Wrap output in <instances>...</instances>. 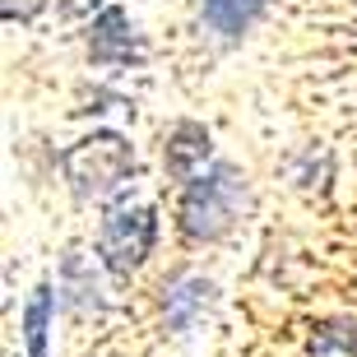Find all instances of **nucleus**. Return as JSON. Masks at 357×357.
Instances as JSON below:
<instances>
[{
	"label": "nucleus",
	"instance_id": "nucleus-5",
	"mask_svg": "<svg viewBox=\"0 0 357 357\" xmlns=\"http://www.w3.org/2000/svg\"><path fill=\"white\" fill-rule=\"evenodd\" d=\"M89 61L93 66H139L144 61V42L135 33L130 14L121 5H107L89 28Z\"/></svg>",
	"mask_w": 357,
	"mask_h": 357
},
{
	"label": "nucleus",
	"instance_id": "nucleus-3",
	"mask_svg": "<svg viewBox=\"0 0 357 357\" xmlns=\"http://www.w3.org/2000/svg\"><path fill=\"white\" fill-rule=\"evenodd\" d=\"M153 237H158V218H153V209H149V204L121 199V204L107 209L102 227H98V260H102L107 274L130 278L135 269L149 260Z\"/></svg>",
	"mask_w": 357,
	"mask_h": 357
},
{
	"label": "nucleus",
	"instance_id": "nucleus-1",
	"mask_svg": "<svg viewBox=\"0 0 357 357\" xmlns=\"http://www.w3.org/2000/svg\"><path fill=\"white\" fill-rule=\"evenodd\" d=\"M251 209V181L232 162H209V172H199L195 181L181 190V223L185 241H218L246 218Z\"/></svg>",
	"mask_w": 357,
	"mask_h": 357
},
{
	"label": "nucleus",
	"instance_id": "nucleus-13",
	"mask_svg": "<svg viewBox=\"0 0 357 357\" xmlns=\"http://www.w3.org/2000/svg\"><path fill=\"white\" fill-rule=\"evenodd\" d=\"M10 357H14V353H10Z\"/></svg>",
	"mask_w": 357,
	"mask_h": 357
},
{
	"label": "nucleus",
	"instance_id": "nucleus-7",
	"mask_svg": "<svg viewBox=\"0 0 357 357\" xmlns=\"http://www.w3.org/2000/svg\"><path fill=\"white\" fill-rule=\"evenodd\" d=\"M213 153V135L199 126V121H176L172 130H167V139H162V162H167V176H176V181H195L199 172H209L204 162H209Z\"/></svg>",
	"mask_w": 357,
	"mask_h": 357
},
{
	"label": "nucleus",
	"instance_id": "nucleus-12",
	"mask_svg": "<svg viewBox=\"0 0 357 357\" xmlns=\"http://www.w3.org/2000/svg\"><path fill=\"white\" fill-rule=\"evenodd\" d=\"M93 5H102V0H61V14L79 19V14H93Z\"/></svg>",
	"mask_w": 357,
	"mask_h": 357
},
{
	"label": "nucleus",
	"instance_id": "nucleus-6",
	"mask_svg": "<svg viewBox=\"0 0 357 357\" xmlns=\"http://www.w3.org/2000/svg\"><path fill=\"white\" fill-rule=\"evenodd\" d=\"M61 306H66L70 320H98L107 306L102 283H98V274H93L79 246H70L66 260H61Z\"/></svg>",
	"mask_w": 357,
	"mask_h": 357
},
{
	"label": "nucleus",
	"instance_id": "nucleus-8",
	"mask_svg": "<svg viewBox=\"0 0 357 357\" xmlns=\"http://www.w3.org/2000/svg\"><path fill=\"white\" fill-rule=\"evenodd\" d=\"M265 5L269 0H199V19L223 42H237L251 33V24L265 14Z\"/></svg>",
	"mask_w": 357,
	"mask_h": 357
},
{
	"label": "nucleus",
	"instance_id": "nucleus-2",
	"mask_svg": "<svg viewBox=\"0 0 357 357\" xmlns=\"http://www.w3.org/2000/svg\"><path fill=\"white\" fill-rule=\"evenodd\" d=\"M61 172H66V185L75 199L102 204L135 176V149L116 130H93L61 153Z\"/></svg>",
	"mask_w": 357,
	"mask_h": 357
},
{
	"label": "nucleus",
	"instance_id": "nucleus-9",
	"mask_svg": "<svg viewBox=\"0 0 357 357\" xmlns=\"http://www.w3.org/2000/svg\"><path fill=\"white\" fill-rule=\"evenodd\" d=\"M306 357H357V320H325L316 325Z\"/></svg>",
	"mask_w": 357,
	"mask_h": 357
},
{
	"label": "nucleus",
	"instance_id": "nucleus-4",
	"mask_svg": "<svg viewBox=\"0 0 357 357\" xmlns=\"http://www.w3.org/2000/svg\"><path fill=\"white\" fill-rule=\"evenodd\" d=\"M213 302H218V288L204 274H195V269H176L162 283V316H167L172 334L204 330V320L213 316Z\"/></svg>",
	"mask_w": 357,
	"mask_h": 357
},
{
	"label": "nucleus",
	"instance_id": "nucleus-11",
	"mask_svg": "<svg viewBox=\"0 0 357 357\" xmlns=\"http://www.w3.org/2000/svg\"><path fill=\"white\" fill-rule=\"evenodd\" d=\"M42 10H47V0H0V14H5V24H33Z\"/></svg>",
	"mask_w": 357,
	"mask_h": 357
},
{
	"label": "nucleus",
	"instance_id": "nucleus-10",
	"mask_svg": "<svg viewBox=\"0 0 357 357\" xmlns=\"http://www.w3.org/2000/svg\"><path fill=\"white\" fill-rule=\"evenodd\" d=\"M47 325H52V283H38L24 306V339L28 357H47Z\"/></svg>",
	"mask_w": 357,
	"mask_h": 357
}]
</instances>
